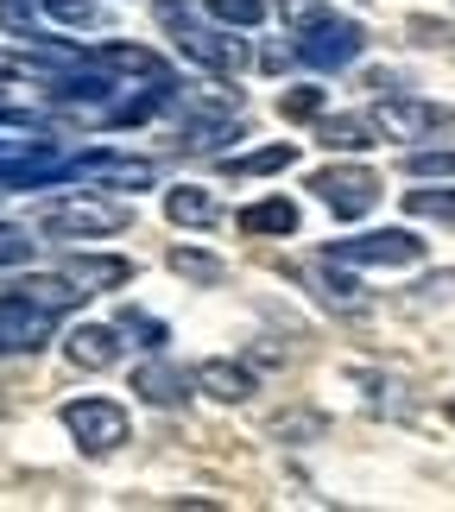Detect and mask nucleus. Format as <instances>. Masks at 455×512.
<instances>
[{
	"mask_svg": "<svg viewBox=\"0 0 455 512\" xmlns=\"http://www.w3.org/2000/svg\"><path fill=\"white\" fill-rule=\"evenodd\" d=\"M152 13H158V26L171 32V45L184 64L196 70H209V76H222V83H234V76L247 70V45L234 38V26H222V19H196L190 0H152Z\"/></svg>",
	"mask_w": 455,
	"mask_h": 512,
	"instance_id": "obj_1",
	"label": "nucleus"
},
{
	"mask_svg": "<svg viewBox=\"0 0 455 512\" xmlns=\"http://www.w3.org/2000/svg\"><path fill=\"white\" fill-rule=\"evenodd\" d=\"M121 228H133V209L108 203V196H57V203L38 209V234L45 241H108Z\"/></svg>",
	"mask_w": 455,
	"mask_h": 512,
	"instance_id": "obj_2",
	"label": "nucleus"
},
{
	"mask_svg": "<svg viewBox=\"0 0 455 512\" xmlns=\"http://www.w3.org/2000/svg\"><path fill=\"white\" fill-rule=\"evenodd\" d=\"M367 114H373V127H380L386 140H443V133H455V108L424 102V95H405V89L380 95Z\"/></svg>",
	"mask_w": 455,
	"mask_h": 512,
	"instance_id": "obj_3",
	"label": "nucleus"
},
{
	"mask_svg": "<svg viewBox=\"0 0 455 512\" xmlns=\"http://www.w3.org/2000/svg\"><path fill=\"white\" fill-rule=\"evenodd\" d=\"M329 260L373 266V272H405V266L424 260V241L411 228H367V234H348V241H329Z\"/></svg>",
	"mask_w": 455,
	"mask_h": 512,
	"instance_id": "obj_4",
	"label": "nucleus"
},
{
	"mask_svg": "<svg viewBox=\"0 0 455 512\" xmlns=\"http://www.w3.org/2000/svg\"><path fill=\"white\" fill-rule=\"evenodd\" d=\"M57 418H64V430L76 437L83 456H114V449L127 443V430H133V418H127L121 399H70Z\"/></svg>",
	"mask_w": 455,
	"mask_h": 512,
	"instance_id": "obj_5",
	"label": "nucleus"
},
{
	"mask_svg": "<svg viewBox=\"0 0 455 512\" xmlns=\"http://www.w3.org/2000/svg\"><path fill=\"white\" fill-rule=\"evenodd\" d=\"M310 190L335 222H361V215L380 203V177L367 165H323V171H310Z\"/></svg>",
	"mask_w": 455,
	"mask_h": 512,
	"instance_id": "obj_6",
	"label": "nucleus"
},
{
	"mask_svg": "<svg viewBox=\"0 0 455 512\" xmlns=\"http://www.w3.org/2000/svg\"><path fill=\"white\" fill-rule=\"evenodd\" d=\"M51 329H57V310H45L38 298H26V291H0V361L7 354H38L51 342Z\"/></svg>",
	"mask_w": 455,
	"mask_h": 512,
	"instance_id": "obj_7",
	"label": "nucleus"
},
{
	"mask_svg": "<svg viewBox=\"0 0 455 512\" xmlns=\"http://www.w3.org/2000/svg\"><path fill=\"white\" fill-rule=\"evenodd\" d=\"M298 64H310V70H348L354 57L367 51V26L361 19H323V26H310V32H298Z\"/></svg>",
	"mask_w": 455,
	"mask_h": 512,
	"instance_id": "obj_8",
	"label": "nucleus"
},
{
	"mask_svg": "<svg viewBox=\"0 0 455 512\" xmlns=\"http://www.w3.org/2000/svg\"><path fill=\"white\" fill-rule=\"evenodd\" d=\"M70 184H114V190H152L158 165L152 159H127V152H70Z\"/></svg>",
	"mask_w": 455,
	"mask_h": 512,
	"instance_id": "obj_9",
	"label": "nucleus"
},
{
	"mask_svg": "<svg viewBox=\"0 0 455 512\" xmlns=\"http://www.w3.org/2000/svg\"><path fill=\"white\" fill-rule=\"evenodd\" d=\"M89 57H95V70L114 76V83H177L165 57L146 51V45H127V38H108V45H95Z\"/></svg>",
	"mask_w": 455,
	"mask_h": 512,
	"instance_id": "obj_10",
	"label": "nucleus"
},
{
	"mask_svg": "<svg viewBox=\"0 0 455 512\" xmlns=\"http://www.w3.org/2000/svg\"><path fill=\"white\" fill-rule=\"evenodd\" d=\"M133 392H140L146 405H158V411H177L196 392V373H184L177 361H165V354H152V361L133 367Z\"/></svg>",
	"mask_w": 455,
	"mask_h": 512,
	"instance_id": "obj_11",
	"label": "nucleus"
},
{
	"mask_svg": "<svg viewBox=\"0 0 455 512\" xmlns=\"http://www.w3.org/2000/svg\"><path fill=\"white\" fill-rule=\"evenodd\" d=\"M304 279L316 285V304L323 310H342V317H361L367 310V291H361V279H354V266H342V260H316V266H304Z\"/></svg>",
	"mask_w": 455,
	"mask_h": 512,
	"instance_id": "obj_12",
	"label": "nucleus"
},
{
	"mask_svg": "<svg viewBox=\"0 0 455 512\" xmlns=\"http://www.w3.org/2000/svg\"><path fill=\"white\" fill-rule=\"evenodd\" d=\"M64 354H70V367H83V373H108V367L127 354L121 323H83V329H70Z\"/></svg>",
	"mask_w": 455,
	"mask_h": 512,
	"instance_id": "obj_13",
	"label": "nucleus"
},
{
	"mask_svg": "<svg viewBox=\"0 0 455 512\" xmlns=\"http://www.w3.org/2000/svg\"><path fill=\"white\" fill-rule=\"evenodd\" d=\"M196 392H209L215 405H247L253 392H260V380H253L247 361H228V354H209L203 367H196Z\"/></svg>",
	"mask_w": 455,
	"mask_h": 512,
	"instance_id": "obj_14",
	"label": "nucleus"
},
{
	"mask_svg": "<svg viewBox=\"0 0 455 512\" xmlns=\"http://www.w3.org/2000/svg\"><path fill=\"white\" fill-rule=\"evenodd\" d=\"M316 140L329 152H367V146H380L386 133L373 127V114H316Z\"/></svg>",
	"mask_w": 455,
	"mask_h": 512,
	"instance_id": "obj_15",
	"label": "nucleus"
},
{
	"mask_svg": "<svg viewBox=\"0 0 455 512\" xmlns=\"http://www.w3.org/2000/svg\"><path fill=\"white\" fill-rule=\"evenodd\" d=\"M64 272H70V279H76V285H83L89 298H95V291L127 285V279H133V260H121V253H70Z\"/></svg>",
	"mask_w": 455,
	"mask_h": 512,
	"instance_id": "obj_16",
	"label": "nucleus"
},
{
	"mask_svg": "<svg viewBox=\"0 0 455 512\" xmlns=\"http://www.w3.org/2000/svg\"><path fill=\"white\" fill-rule=\"evenodd\" d=\"M165 215H171V228H215L222 222V203L203 184H177V190H165Z\"/></svg>",
	"mask_w": 455,
	"mask_h": 512,
	"instance_id": "obj_17",
	"label": "nucleus"
},
{
	"mask_svg": "<svg viewBox=\"0 0 455 512\" xmlns=\"http://www.w3.org/2000/svg\"><path fill=\"white\" fill-rule=\"evenodd\" d=\"M26 7H38L51 26H64V32H108L114 26V13L102 7V0H26Z\"/></svg>",
	"mask_w": 455,
	"mask_h": 512,
	"instance_id": "obj_18",
	"label": "nucleus"
},
{
	"mask_svg": "<svg viewBox=\"0 0 455 512\" xmlns=\"http://www.w3.org/2000/svg\"><path fill=\"white\" fill-rule=\"evenodd\" d=\"M234 222H241V234H298V203H291V196H260V203H247L241 215H234Z\"/></svg>",
	"mask_w": 455,
	"mask_h": 512,
	"instance_id": "obj_19",
	"label": "nucleus"
},
{
	"mask_svg": "<svg viewBox=\"0 0 455 512\" xmlns=\"http://www.w3.org/2000/svg\"><path fill=\"white\" fill-rule=\"evenodd\" d=\"M405 209L418 222H449L455 228V190H443V177H424V190H405Z\"/></svg>",
	"mask_w": 455,
	"mask_h": 512,
	"instance_id": "obj_20",
	"label": "nucleus"
},
{
	"mask_svg": "<svg viewBox=\"0 0 455 512\" xmlns=\"http://www.w3.org/2000/svg\"><path fill=\"white\" fill-rule=\"evenodd\" d=\"M298 165V146L279 140V146H260V152H247V159H228L234 177H272V171H291Z\"/></svg>",
	"mask_w": 455,
	"mask_h": 512,
	"instance_id": "obj_21",
	"label": "nucleus"
},
{
	"mask_svg": "<svg viewBox=\"0 0 455 512\" xmlns=\"http://www.w3.org/2000/svg\"><path fill=\"white\" fill-rule=\"evenodd\" d=\"M171 272H177V279H196V285H222L228 279V266L209 260V253H196V247H177L171 253Z\"/></svg>",
	"mask_w": 455,
	"mask_h": 512,
	"instance_id": "obj_22",
	"label": "nucleus"
},
{
	"mask_svg": "<svg viewBox=\"0 0 455 512\" xmlns=\"http://www.w3.org/2000/svg\"><path fill=\"white\" fill-rule=\"evenodd\" d=\"M114 323H121V336H140V348H146V354H165V342H171V329L158 323V317H146V310H133V304H127Z\"/></svg>",
	"mask_w": 455,
	"mask_h": 512,
	"instance_id": "obj_23",
	"label": "nucleus"
},
{
	"mask_svg": "<svg viewBox=\"0 0 455 512\" xmlns=\"http://www.w3.org/2000/svg\"><path fill=\"white\" fill-rule=\"evenodd\" d=\"M203 7H209V19H222L234 32H253L266 19V0H203Z\"/></svg>",
	"mask_w": 455,
	"mask_h": 512,
	"instance_id": "obj_24",
	"label": "nucleus"
},
{
	"mask_svg": "<svg viewBox=\"0 0 455 512\" xmlns=\"http://www.w3.org/2000/svg\"><path fill=\"white\" fill-rule=\"evenodd\" d=\"M405 171L418 177H455V146H418V152H405Z\"/></svg>",
	"mask_w": 455,
	"mask_h": 512,
	"instance_id": "obj_25",
	"label": "nucleus"
},
{
	"mask_svg": "<svg viewBox=\"0 0 455 512\" xmlns=\"http://www.w3.org/2000/svg\"><path fill=\"white\" fill-rule=\"evenodd\" d=\"M335 7L329 0H279V19H285V32L298 38V32H310V26H323Z\"/></svg>",
	"mask_w": 455,
	"mask_h": 512,
	"instance_id": "obj_26",
	"label": "nucleus"
},
{
	"mask_svg": "<svg viewBox=\"0 0 455 512\" xmlns=\"http://www.w3.org/2000/svg\"><path fill=\"white\" fill-rule=\"evenodd\" d=\"M0 127L7 133H51V121L38 108H26V102H13L7 95V83H0Z\"/></svg>",
	"mask_w": 455,
	"mask_h": 512,
	"instance_id": "obj_27",
	"label": "nucleus"
},
{
	"mask_svg": "<svg viewBox=\"0 0 455 512\" xmlns=\"http://www.w3.org/2000/svg\"><path fill=\"white\" fill-rule=\"evenodd\" d=\"M323 102H329V95L316 89V83H298V89L279 95V114H285V121H316V114H323Z\"/></svg>",
	"mask_w": 455,
	"mask_h": 512,
	"instance_id": "obj_28",
	"label": "nucleus"
},
{
	"mask_svg": "<svg viewBox=\"0 0 455 512\" xmlns=\"http://www.w3.org/2000/svg\"><path fill=\"white\" fill-rule=\"evenodd\" d=\"M32 228H19V222H0V266H26L32 260Z\"/></svg>",
	"mask_w": 455,
	"mask_h": 512,
	"instance_id": "obj_29",
	"label": "nucleus"
},
{
	"mask_svg": "<svg viewBox=\"0 0 455 512\" xmlns=\"http://www.w3.org/2000/svg\"><path fill=\"white\" fill-rule=\"evenodd\" d=\"M418 298H455V272H437V279L418 285Z\"/></svg>",
	"mask_w": 455,
	"mask_h": 512,
	"instance_id": "obj_30",
	"label": "nucleus"
},
{
	"mask_svg": "<svg viewBox=\"0 0 455 512\" xmlns=\"http://www.w3.org/2000/svg\"><path fill=\"white\" fill-rule=\"evenodd\" d=\"M449 418H455V399H449Z\"/></svg>",
	"mask_w": 455,
	"mask_h": 512,
	"instance_id": "obj_31",
	"label": "nucleus"
}]
</instances>
